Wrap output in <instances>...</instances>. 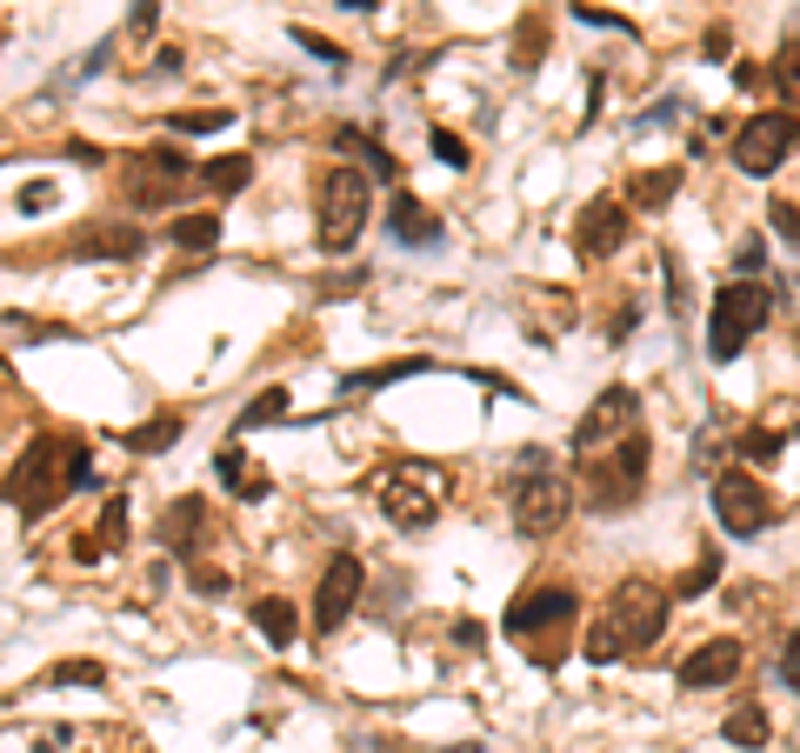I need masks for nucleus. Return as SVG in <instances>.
Segmentation results:
<instances>
[{
	"instance_id": "f257e3e1",
	"label": "nucleus",
	"mask_w": 800,
	"mask_h": 753,
	"mask_svg": "<svg viewBox=\"0 0 800 753\" xmlns=\"http://www.w3.org/2000/svg\"><path fill=\"white\" fill-rule=\"evenodd\" d=\"M88 487H94V454L80 434H41L8 474V500H14L21 521L54 514L67 493H88Z\"/></svg>"
},
{
	"instance_id": "f03ea898",
	"label": "nucleus",
	"mask_w": 800,
	"mask_h": 753,
	"mask_svg": "<svg viewBox=\"0 0 800 753\" xmlns=\"http://www.w3.org/2000/svg\"><path fill=\"white\" fill-rule=\"evenodd\" d=\"M648 467H654V441L648 434H627L601 454L581 460V507L594 514H627L648 500Z\"/></svg>"
},
{
	"instance_id": "7ed1b4c3",
	"label": "nucleus",
	"mask_w": 800,
	"mask_h": 753,
	"mask_svg": "<svg viewBox=\"0 0 800 753\" xmlns=\"http://www.w3.org/2000/svg\"><path fill=\"white\" fill-rule=\"evenodd\" d=\"M313 214H320V227H313L320 254H347V247L367 233V220H374V181L361 174V167H328L320 187H313Z\"/></svg>"
},
{
	"instance_id": "20e7f679",
	"label": "nucleus",
	"mask_w": 800,
	"mask_h": 753,
	"mask_svg": "<svg viewBox=\"0 0 800 753\" xmlns=\"http://www.w3.org/2000/svg\"><path fill=\"white\" fill-rule=\"evenodd\" d=\"M581 507V474H560V467H527L507 493V514L527 540H547L568 527V514Z\"/></svg>"
},
{
	"instance_id": "39448f33",
	"label": "nucleus",
	"mask_w": 800,
	"mask_h": 753,
	"mask_svg": "<svg viewBox=\"0 0 800 753\" xmlns=\"http://www.w3.org/2000/svg\"><path fill=\"white\" fill-rule=\"evenodd\" d=\"M767 320H774V294L761 281H728L707 307V361H734Z\"/></svg>"
},
{
	"instance_id": "423d86ee",
	"label": "nucleus",
	"mask_w": 800,
	"mask_h": 753,
	"mask_svg": "<svg viewBox=\"0 0 800 753\" xmlns=\"http://www.w3.org/2000/svg\"><path fill=\"white\" fill-rule=\"evenodd\" d=\"M667 607H674V587H654V580H620L614 601H607V627L620 634V653H640L667 634Z\"/></svg>"
},
{
	"instance_id": "0eeeda50",
	"label": "nucleus",
	"mask_w": 800,
	"mask_h": 753,
	"mask_svg": "<svg viewBox=\"0 0 800 753\" xmlns=\"http://www.w3.org/2000/svg\"><path fill=\"white\" fill-rule=\"evenodd\" d=\"M793 147H800V114H787V107L774 114V107H767V114H747V121H741V134H734V167H741L747 181H767Z\"/></svg>"
},
{
	"instance_id": "6e6552de",
	"label": "nucleus",
	"mask_w": 800,
	"mask_h": 753,
	"mask_svg": "<svg viewBox=\"0 0 800 753\" xmlns=\"http://www.w3.org/2000/svg\"><path fill=\"white\" fill-rule=\"evenodd\" d=\"M707 500H713V521L728 527L734 540H754V534L774 521V487H761V480H754V474H741V467L713 474Z\"/></svg>"
},
{
	"instance_id": "1a4fd4ad",
	"label": "nucleus",
	"mask_w": 800,
	"mask_h": 753,
	"mask_svg": "<svg viewBox=\"0 0 800 753\" xmlns=\"http://www.w3.org/2000/svg\"><path fill=\"white\" fill-rule=\"evenodd\" d=\"M627 434H640V393L633 387H601L594 393V407L574 421V454L587 460V454H601V447H614V441H627Z\"/></svg>"
},
{
	"instance_id": "9d476101",
	"label": "nucleus",
	"mask_w": 800,
	"mask_h": 753,
	"mask_svg": "<svg viewBox=\"0 0 800 753\" xmlns=\"http://www.w3.org/2000/svg\"><path fill=\"white\" fill-rule=\"evenodd\" d=\"M380 514H387L400 534H427V527L441 521V487H434V474H427V467L387 474V480H380Z\"/></svg>"
},
{
	"instance_id": "9b49d317",
	"label": "nucleus",
	"mask_w": 800,
	"mask_h": 753,
	"mask_svg": "<svg viewBox=\"0 0 800 753\" xmlns=\"http://www.w3.org/2000/svg\"><path fill=\"white\" fill-rule=\"evenodd\" d=\"M581 614V601H574V587H568V580H540V587H527L521 601H507V634L514 640H547V634H560V627H568Z\"/></svg>"
},
{
	"instance_id": "f8f14e48",
	"label": "nucleus",
	"mask_w": 800,
	"mask_h": 753,
	"mask_svg": "<svg viewBox=\"0 0 800 753\" xmlns=\"http://www.w3.org/2000/svg\"><path fill=\"white\" fill-rule=\"evenodd\" d=\"M201 181V160H187L181 147H147L140 160H134V174H127V201L134 207H174V194H181V181Z\"/></svg>"
},
{
	"instance_id": "ddd939ff",
	"label": "nucleus",
	"mask_w": 800,
	"mask_h": 753,
	"mask_svg": "<svg viewBox=\"0 0 800 753\" xmlns=\"http://www.w3.org/2000/svg\"><path fill=\"white\" fill-rule=\"evenodd\" d=\"M361 587H367L361 554H334L328 573H320V587H313V634H341L347 614L361 607Z\"/></svg>"
},
{
	"instance_id": "4468645a",
	"label": "nucleus",
	"mask_w": 800,
	"mask_h": 753,
	"mask_svg": "<svg viewBox=\"0 0 800 753\" xmlns=\"http://www.w3.org/2000/svg\"><path fill=\"white\" fill-rule=\"evenodd\" d=\"M627 233H633V207L614 201V194H594L581 207V220H574V247H581L587 261H614L620 247H627Z\"/></svg>"
},
{
	"instance_id": "2eb2a0df",
	"label": "nucleus",
	"mask_w": 800,
	"mask_h": 753,
	"mask_svg": "<svg viewBox=\"0 0 800 753\" xmlns=\"http://www.w3.org/2000/svg\"><path fill=\"white\" fill-rule=\"evenodd\" d=\"M741 660H747V647L734 640V634H720V640H700L687 660H681V687L687 694H707V687H728L734 674H741Z\"/></svg>"
},
{
	"instance_id": "dca6fc26",
	"label": "nucleus",
	"mask_w": 800,
	"mask_h": 753,
	"mask_svg": "<svg viewBox=\"0 0 800 753\" xmlns=\"http://www.w3.org/2000/svg\"><path fill=\"white\" fill-rule=\"evenodd\" d=\"M387 233L400 240V247H441V214L427 207V201H414L408 187H393V201H387Z\"/></svg>"
},
{
	"instance_id": "f3484780",
	"label": "nucleus",
	"mask_w": 800,
	"mask_h": 753,
	"mask_svg": "<svg viewBox=\"0 0 800 753\" xmlns=\"http://www.w3.org/2000/svg\"><path fill=\"white\" fill-rule=\"evenodd\" d=\"M73 254H80V261H140V254H147V233H140L134 220H107V227L73 233Z\"/></svg>"
},
{
	"instance_id": "a211bd4d",
	"label": "nucleus",
	"mask_w": 800,
	"mask_h": 753,
	"mask_svg": "<svg viewBox=\"0 0 800 753\" xmlns=\"http://www.w3.org/2000/svg\"><path fill=\"white\" fill-rule=\"evenodd\" d=\"M334 153H347V160H361V174L367 181H400V160L367 134V127H334Z\"/></svg>"
},
{
	"instance_id": "6ab92c4d",
	"label": "nucleus",
	"mask_w": 800,
	"mask_h": 753,
	"mask_svg": "<svg viewBox=\"0 0 800 753\" xmlns=\"http://www.w3.org/2000/svg\"><path fill=\"white\" fill-rule=\"evenodd\" d=\"M427 367H434L427 354H408V361H380V367L341 374V400H347V393H380V387H393V380H414V374H427Z\"/></svg>"
},
{
	"instance_id": "aec40b11",
	"label": "nucleus",
	"mask_w": 800,
	"mask_h": 753,
	"mask_svg": "<svg viewBox=\"0 0 800 753\" xmlns=\"http://www.w3.org/2000/svg\"><path fill=\"white\" fill-rule=\"evenodd\" d=\"M214 474L227 480L233 500H267V474H261L248 454H240V447H220V454H214Z\"/></svg>"
},
{
	"instance_id": "412c9836",
	"label": "nucleus",
	"mask_w": 800,
	"mask_h": 753,
	"mask_svg": "<svg viewBox=\"0 0 800 753\" xmlns=\"http://www.w3.org/2000/svg\"><path fill=\"white\" fill-rule=\"evenodd\" d=\"M194 534H201V500L194 493H181V500H168V514H160V540H168V554H194Z\"/></svg>"
},
{
	"instance_id": "4be33fe9",
	"label": "nucleus",
	"mask_w": 800,
	"mask_h": 753,
	"mask_svg": "<svg viewBox=\"0 0 800 753\" xmlns=\"http://www.w3.org/2000/svg\"><path fill=\"white\" fill-rule=\"evenodd\" d=\"M720 740H728V746H747V753H754V746H767V740H774L767 707H761V700H741L728 720H720Z\"/></svg>"
},
{
	"instance_id": "5701e85b",
	"label": "nucleus",
	"mask_w": 800,
	"mask_h": 753,
	"mask_svg": "<svg viewBox=\"0 0 800 753\" xmlns=\"http://www.w3.org/2000/svg\"><path fill=\"white\" fill-rule=\"evenodd\" d=\"M254 627H261L267 647H294V640H300V614H294V601H281V594H261V601H254Z\"/></svg>"
},
{
	"instance_id": "b1692460",
	"label": "nucleus",
	"mask_w": 800,
	"mask_h": 753,
	"mask_svg": "<svg viewBox=\"0 0 800 753\" xmlns=\"http://www.w3.org/2000/svg\"><path fill=\"white\" fill-rule=\"evenodd\" d=\"M674 194H681V167H648V174H633V181H627V207H640V214L667 207Z\"/></svg>"
},
{
	"instance_id": "393cba45",
	"label": "nucleus",
	"mask_w": 800,
	"mask_h": 753,
	"mask_svg": "<svg viewBox=\"0 0 800 753\" xmlns=\"http://www.w3.org/2000/svg\"><path fill=\"white\" fill-rule=\"evenodd\" d=\"M181 434H187L181 413H153V421H140V427H134V434H121V441H127V454H168Z\"/></svg>"
},
{
	"instance_id": "a878e982",
	"label": "nucleus",
	"mask_w": 800,
	"mask_h": 753,
	"mask_svg": "<svg viewBox=\"0 0 800 753\" xmlns=\"http://www.w3.org/2000/svg\"><path fill=\"white\" fill-rule=\"evenodd\" d=\"M774 94H780V107L787 114H800V27L780 41V54H774Z\"/></svg>"
},
{
	"instance_id": "bb28decb",
	"label": "nucleus",
	"mask_w": 800,
	"mask_h": 753,
	"mask_svg": "<svg viewBox=\"0 0 800 753\" xmlns=\"http://www.w3.org/2000/svg\"><path fill=\"white\" fill-rule=\"evenodd\" d=\"M254 181V160L248 153H220V160H201V187H214V194H240Z\"/></svg>"
},
{
	"instance_id": "cd10ccee",
	"label": "nucleus",
	"mask_w": 800,
	"mask_h": 753,
	"mask_svg": "<svg viewBox=\"0 0 800 753\" xmlns=\"http://www.w3.org/2000/svg\"><path fill=\"white\" fill-rule=\"evenodd\" d=\"M168 240L181 247V254H207V247H220V214H181L168 227Z\"/></svg>"
},
{
	"instance_id": "c85d7f7f",
	"label": "nucleus",
	"mask_w": 800,
	"mask_h": 753,
	"mask_svg": "<svg viewBox=\"0 0 800 753\" xmlns=\"http://www.w3.org/2000/svg\"><path fill=\"white\" fill-rule=\"evenodd\" d=\"M281 413H287V387H261V393H254L248 407L233 413V434H254V427H274Z\"/></svg>"
},
{
	"instance_id": "c756f323",
	"label": "nucleus",
	"mask_w": 800,
	"mask_h": 753,
	"mask_svg": "<svg viewBox=\"0 0 800 753\" xmlns=\"http://www.w3.org/2000/svg\"><path fill=\"white\" fill-rule=\"evenodd\" d=\"M101 681H107L101 660H54L47 666V687H101Z\"/></svg>"
},
{
	"instance_id": "7c9ffc66",
	"label": "nucleus",
	"mask_w": 800,
	"mask_h": 753,
	"mask_svg": "<svg viewBox=\"0 0 800 753\" xmlns=\"http://www.w3.org/2000/svg\"><path fill=\"white\" fill-rule=\"evenodd\" d=\"M741 460H754V467H767V460H780V447H787V434H774V427H747L741 441Z\"/></svg>"
},
{
	"instance_id": "2f4dec72",
	"label": "nucleus",
	"mask_w": 800,
	"mask_h": 753,
	"mask_svg": "<svg viewBox=\"0 0 800 753\" xmlns=\"http://www.w3.org/2000/svg\"><path fill=\"white\" fill-rule=\"evenodd\" d=\"M427 147H434V160H441V167H454V174H467V160H473V153H467V140H460L454 127H434V134H427Z\"/></svg>"
},
{
	"instance_id": "473e14b6",
	"label": "nucleus",
	"mask_w": 800,
	"mask_h": 753,
	"mask_svg": "<svg viewBox=\"0 0 800 753\" xmlns=\"http://www.w3.org/2000/svg\"><path fill=\"white\" fill-rule=\"evenodd\" d=\"M227 121H233L227 107H194V114H168V127H174V134H220Z\"/></svg>"
},
{
	"instance_id": "72a5a7b5",
	"label": "nucleus",
	"mask_w": 800,
	"mask_h": 753,
	"mask_svg": "<svg viewBox=\"0 0 800 753\" xmlns=\"http://www.w3.org/2000/svg\"><path fill=\"white\" fill-rule=\"evenodd\" d=\"M581 653H587V660H594V666H607V660H614V653H620V634H614V627H607V614H601V620H594V627H587V647H581Z\"/></svg>"
},
{
	"instance_id": "f704fd0d",
	"label": "nucleus",
	"mask_w": 800,
	"mask_h": 753,
	"mask_svg": "<svg viewBox=\"0 0 800 753\" xmlns=\"http://www.w3.org/2000/svg\"><path fill=\"white\" fill-rule=\"evenodd\" d=\"M767 227H774V233L793 247V254H800V207H793V201H774V207H767Z\"/></svg>"
},
{
	"instance_id": "c9c22d12",
	"label": "nucleus",
	"mask_w": 800,
	"mask_h": 753,
	"mask_svg": "<svg viewBox=\"0 0 800 753\" xmlns=\"http://www.w3.org/2000/svg\"><path fill=\"white\" fill-rule=\"evenodd\" d=\"M713 580H720V554H700V567L681 580L674 594H681V601H694V594H707V587H713Z\"/></svg>"
},
{
	"instance_id": "e433bc0d",
	"label": "nucleus",
	"mask_w": 800,
	"mask_h": 753,
	"mask_svg": "<svg viewBox=\"0 0 800 753\" xmlns=\"http://www.w3.org/2000/svg\"><path fill=\"white\" fill-rule=\"evenodd\" d=\"M774 681H780L787 694H800V634H787V647H780V660H774Z\"/></svg>"
},
{
	"instance_id": "4c0bfd02",
	"label": "nucleus",
	"mask_w": 800,
	"mask_h": 753,
	"mask_svg": "<svg viewBox=\"0 0 800 753\" xmlns=\"http://www.w3.org/2000/svg\"><path fill=\"white\" fill-rule=\"evenodd\" d=\"M121 540H127V500L114 493L107 507H101V547H121Z\"/></svg>"
},
{
	"instance_id": "58836bf2",
	"label": "nucleus",
	"mask_w": 800,
	"mask_h": 753,
	"mask_svg": "<svg viewBox=\"0 0 800 753\" xmlns=\"http://www.w3.org/2000/svg\"><path fill=\"white\" fill-rule=\"evenodd\" d=\"M294 47H307L313 60H328V67H341V60H347V54H341L328 34H313V27H294Z\"/></svg>"
},
{
	"instance_id": "ea45409f",
	"label": "nucleus",
	"mask_w": 800,
	"mask_h": 753,
	"mask_svg": "<svg viewBox=\"0 0 800 753\" xmlns=\"http://www.w3.org/2000/svg\"><path fill=\"white\" fill-rule=\"evenodd\" d=\"M14 207H21V214H47V207H54V181H34V187H21V194H14Z\"/></svg>"
},
{
	"instance_id": "a19ab883",
	"label": "nucleus",
	"mask_w": 800,
	"mask_h": 753,
	"mask_svg": "<svg viewBox=\"0 0 800 753\" xmlns=\"http://www.w3.org/2000/svg\"><path fill=\"white\" fill-rule=\"evenodd\" d=\"M574 21H587V27H614V34H633V21H620V14H607V8H587V0L574 8Z\"/></svg>"
},
{
	"instance_id": "79ce46f5",
	"label": "nucleus",
	"mask_w": 800,
	"mask_h": 753,
	"mask_svg": "<svg viewBox=\"0 0 800 753\" xmlns=\"http://www.w3.org/2000/svg\"><path fill=\"white\" fill-rule=\"evenodd\" d=\"M153 21H160V0H134L127 8V34H153Z\"/></svg>"
},
{
	"instance_id": "37998d69",
	"label": "nucleus",
	"mask_w": 800,
	"mask_h": 753,
	"mask_svg": "<svg viewBox=\"0 0 800 753\" xmlns=\"http://www.w3.org/2000/svg\"><path fill=\"white\" fill-rule=\"evenodd\" d=\"M700 54H707V60L720 67V60H728V54H734V34H728V27H707V41H700Z\"/></svg>"
},
{
	"instance_id": "c03bdc74",
	"label": "nucleus",
	"mask_w": 800,
	"mask_h": 753,
	"mask_svg": "<svg viewBox=\"0 0 800 753\" xmlns=\"http://www.w3.org/2000/svg\"><path fill=\"white\" fill-rule=\"evenodd\" d=\"M761 261H767V240H741V247H734V267H741V274H761Z\"/></svg>"
},
{
	"instance_id": "a18cd8bd",
	"label": "nucleus",
	"mask_w": 800,
	"mask_h": 753,
	"mask_svg": "<svg viewBox=\"0 0 800 753\" xmlns=\"http://www.w3.org/2000/svg\"><path fill=\"white\" fill-rule=\"evenodd\" d=\"M633 320H640V300H627V307H620V313L607 320V341H614V347H620L627 333H633Z\"/></svg>"
},
{
	"instance_id": "49530a36",
	"label": "nucleus",
	"mask_w": 800,
	"mask_h": 753,
	"mask_svg": "<svg viewBox=\"0 0 800 753\" xmlns=\"http://www.w3.org/2000/svg\"><path fill=\"white\" fill-rule=\"evenodd\" d=\"M661 274H667V307H681V300H687V281H681V254H667V261H661Z\"/></svg>"
},
{
	"instance_id": "de8ad7c7",
	"label": "nucleus",
	"mask_w": 800,
	"mask_h": 753,
	"mask_svg": "<svg viewBox=\"0 0 800 753\" xmlns=\"http://www.w3.org/2000/svg\"><path fill=\"white\" fill-rule=\"evenodd\" d=\"M67 160H80V167H101V160H107V153H101V147H94V140H67Z\"/></svg>"
},
{
	"instance_id": "09e8293b",
	"label": "nucleus",
	"mask_w": 800,
	"mask_h": 753,
	"mask_svg": "<svg viewBox=\"0 0 800 753\" xmlns=\"http://www.w3.org/2000/svg\"><path fill=\"white\" fill-rule=\"evenodd\" d=\"M181 67H187L181 47H160V54H153V73H181Z\"/></svg>"
},
{
	"instance_id": "8fccbe9b",
	"label": "nucleus",
	"mask_w": 800,
	"mask_h": 753,
	"mask_svg": "<svg viewBox=\"0 0 800 753\" xmlns=\"http://www.w3.org/2000/svg\"><path fill=\"white\" fill-rule=\"evenodd\" d=\"M341 8H354V14H374V8H380V0H341Z\"/></svg>"
}]
</instances>
